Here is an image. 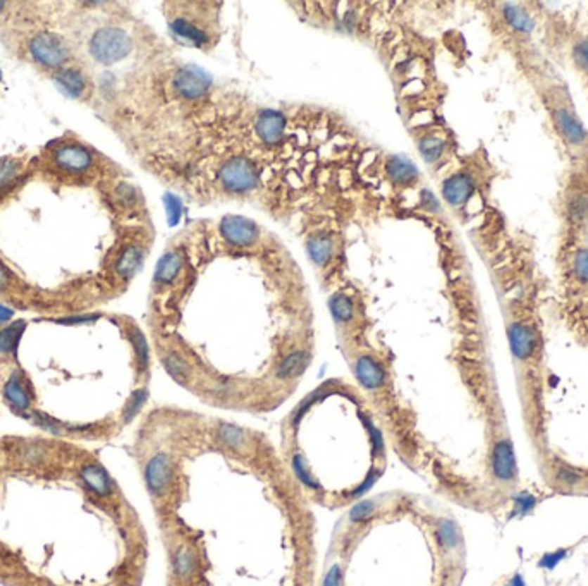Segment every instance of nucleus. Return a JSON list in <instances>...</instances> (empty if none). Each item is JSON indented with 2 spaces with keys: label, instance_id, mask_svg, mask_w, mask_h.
<instances>
[{
  "label": "nucleus",
  "instance_id": "obj_3",
  "mask_svg": "<svg viewBox=\"0 0 588 586\" xmlns=\"http://www.w3.org/2000/svg\"><path fill=\"white\" fill-rule=\"evenodd\" d=\"M148 346L102 312L0 320V407L31 432L108 444L141 416Z\"/></svg>",
  "mask_w": 588,
  "mask_h": 586
},
{
  "label": "nucleus",
  "instance_id": "obj_10",
  "mask_svg": "<svg viewBox=\"0 0 588 586\" xmlns=\"http://www.w3.org/2000/svg\"><path fill=\"white\" fill-rule=\"evenodd\" d=\"M212 79L203 69L196 68V65H188V68H183L176 76V88L177 91L183 93L188 98H195V96H200L201 93L207 91V88L210 87Z\"/></svg>",
  "mask_w": 588,
  "mask_h": 586
},
{
  "label": "nucleus",
  "instance_id": "obj_8",
  "mask_svg": "<svg viewBox=\"0 0 588 586\" xmlns=\"http://www.w3.org/2000/svg\"><path fill=\"white\" fill-rule=\"evenodd\" d=\"M220 231H222L224 239L229 244H234V246L245 248L257 241V227H255V224L251 222V220L245 219V217H226V219L222 220Z\"/></svg>",
  "mask_w": 588,
  "mask_h": 586
},
{
  "label": "nucleus",
  "instance_id": "obj_13",
  "mask_svg": "<svg viewBox=\"0 0 588 586\" xmlns=\"http://www.w3.org/2000/svg\"><path fill=\"white\" fill-rule=\"evenodd\" d=\"M533 344H535V336L530 329L523 327V325H516V327L511 329V346L518 356H521V358L528 356L532 352Z\"/></svg>",
  "mask_w": 588,
  "mask_h": 586
},
{
  "label": "nucleus",
  "instance_id": "obj_2",
  "mask_svg": "<svg viewBox=\"0 0 588 586\" xmlns=\"http://www.w3.org/2000/svg\"><path fill=\"white\" fill-rule=\"evenodd\" d=\"M148 540L122 485L91 445L0 433V581L141 586Z\"/></svg>",
  "mask_w": 588,
  "mask_h": 586
},
{
  "label": "nucleus",
  "instance_id": "obj_15",
  "mask_svg": "<svg viewBox=\"0 0 588 586\" xmlns=\"http://www.w3.org/2000/svg\"><path fill=\"white\" fill-rule=\"evenodd\" d=\"M389 174L394 181L397 182H408L416 177V169L415 165L409 160L401 157H394L392 160L389 162Z\"/></svg>",
  "mask_w": 588,
  "mask_h": 586
},
{
  "label": "nucleus",
  "instance_id": "obj_17",
  "mask_svg": "<svg viewBox=\"0 0 588 586\" xmlns=\"http://www.w3.org/2000/svg\"><path fill=\"white\" fill-rule=\"evenodd\" d=\"M56 77L57 83H59L64 90L71 93V95H79V93L83 91V77H81L79 72H76L75 69H65V71H62L60 75H57Z\"/></svg>",
  "mask_w": 588,
  "mask_h": 586
},
{
  "label": "nucleus",
  "instance_id": "obj_21",
  "mask_svg": "<svg viewBox=\"0 0 588 586\" xmlns=\"http://www.w3.org/2000/svg\"><path fill=\"white\" fill-rule=\"evenodd\" d=\"M0 409H2V407H0Z\"/></svg>",
  "mask_w": 588,
  "mask_h": 586
},
{
  "label": "nucleus",
  "instance_id": "obj_9",
  "mask_svg": "<svg viewBox=\"0 0 588 586\" xmlns=\"http://www.w3.org/2000/svg\"><path fill=\"white\" fill-rule=\"evenodd\" d=\"M91 155L84 146L77 145H64L57 146L53 151V164L64 172L81 174L91 165Z\"/></svg>",
  "mask_w": 588,
  "mask_h": 586
},
{
  "label": "nucleus",
  "instance_id": "obj_5",
  "mask_svg": "<svg viewBox=\"0 0 588 586\" xmlns=\"http://www.w3.org/2000/svg\"><path fill=\"white\" fill-rule=\"evenodd\" d=\"M129 38L122 30L103 28L93 37L91 53L96 60L112 64L115 60H121L129 52Z\"/></svg>",
  "mask_w": 588,
  "mask_h": 586
},
{
  "label": "nucleus",
  "instance_id": "obj_11",
  "mask_svg": "<svg viewBox=\"0 0 588 586\" xmlns=\"http://www.w3.org/2000/svg\"><path fill=\"white\" fill-rule=\"evenodd\" d=\"M284 131V117L274 110H267L257 120V133L267 143H274Z\"/></svg>",
  "mask_w": 588,
  "mask_h": 586
},
{
  "label": "nucleus",
  "instance_id": "obj_1",
  "mask_svg": "<svg viewBox=\"0 0 588 586\" xmlns=\"http://www.w3.org/2000/svg\"><path fill=\"white\" fill-rule=\"evenodd\" d=\"M133 449L165 586H320L312 504L262 433L160 407Z\"/></svg>",
  "mask_w": 588,
  "mask_h": 586
},
{
  "label": "nucleus",
  "instance_id": "obj_7",
  "mask_svg": "<svg viewBox=\"0 0 588 586\" xmlns=\"http://www.w3.org/2000/svg\"><path fill=\"white\" fill-rule=\"evenodd\" d=\"M30 50L40 64L59 68L68 60V46L56 34H38L31 40Z\"/></svg>",
  "mask_w": 588,
  "mask_h": 586
},
{
  "label": "nucleus",
  "instance_id": "obj_12",
  "mask_svg": "<svg viewBox=\"0 0 588 586\" xmlns=\"http://www.w3.org/2000/svg\"><path fill=\"white\" fill-rule=\"evenodd\" d=\"M554 122L557 129L561 131V134H564V138H568L570 141L578 143L583 138V131L580 127L578 120L573 117L570 112L564 110V108H559V110L554 112Z\"/></svg>",
  "mask_w": 588,
  "mask_h": 586
},
{
  "label": "nucleus",
  "instance_id": "obj_19",
  "mask_svg": "<svg viewBox=\"0 0 588 586\" xmlns=\"http://www.w3.org/2000/svg\"><path fill=\"white\" fill-rule=\"evenodd\" d=\"M421 151H423V155L428 160H432V158H435L437 155L440 153V143L435 141V139H428V141H425L423 146H421Z\"/></svg>",
  "mask_w": 588,
  "mask_h": 586
},
{
  "label": "nucleus",
  "instance_id": "obj_4",
  "mask_svg": "<svg viewBox=\"0 0 588 586\" xmlns=\"http://www.w3.org/2000/svg\"><path fill=\"white\" fill-rule=\"evenodd\" d=\"M461 535L423 497H365L334 526L320 586H456Z\"/></svg>",
  "mask_w": 588,
  "mask_h": 586
},
{
  "label": "nucleus",
  "instance_id": "obj_20",
  "mask_svg": "<svg viewBox=\"0 0 588 586\" xmlns=\"http://www.w3.org/2000/svg\"><path fill=\"white\" fill-rule=\"evenodd\" d=\"M576 267H578V274L582 277L588 279V253L583 251V253L578 255V260H576Z\"/></svg>",
  "mask_w": 588,
  "mask_h": 586
},
{
  "label": "nucleus",
  "instance_id": "obj_6",
  "mask_svg": "<svg viewBox=\"0 0 588 586\" xmlns=\"http://www.w3.org/2000/svg\"><path fill=\"white\" fill-rule=\"evenodd\" d=\"M220 181L231 191H248L257 186V172L245 158H234L220 170Z\"/></svg>",
  "mask_w": 588,
  "mask_h": 586
},
{
  "label": "nucleus",
  "instance_id": "obj_14",
  "mask_svg": "<svg viewBox=\"0 0 588 586\" xmlns=\"http://www.w3.org/2000/svg\"><path fill=\"white\" fill-rule=\"evenodd\" d=\"M470 191H471L470 181L463 176L452 177V179H449L446 184H444V196H446V200L452 205L463 203V201L468 198V195H470Z\"/></svg>",
  "mask_w": 588,
  "mask_h": 586
},
{
  "label": "nucleus",
  "instance_id": "obj_16",
  "mask_svg": "<svg viewBox=\"0 0 588 586\" xmlns=\"http://www.w3.org/2000/svg\"><path fill=\"white\" fill-rule=\"evenodd\" d=\"M308 251L319 265H325L332 255V241L327 238H315L309 241Z\"/></svg>",
  "mask_w": 588,
  "mask_h": 586
},
{
  "label": "nucleus",
  "instance_id": "obj_18",
  "mask_svg": "<svg viewBox=\"0 0 588 586\" xmlns=\"http://www.w3.org/2000/svg\"><path fill=\"white\" fill-rule=\"evenodd\" d=\"M575 60L578 68L588 72V40H583L582 44L575 49Z\"/></svg>",
  "mask_w": 588,
  "mask_h": 586
}]
</instances>
